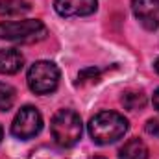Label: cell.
Here are the masks:
<instances>
[{
	"label": "cell",
	"instance_id": "obj_6",
	"mask_svg": "<svg viewBox=\"0 0 159 159\" xmlns=\"http://www.w3.org/2000/svg\"><path fill=\"white\" fill-rule=\"evenodd\" d=\"M131 11L146 30L159 28V0H131Z\"/></svg>",
	"mask_w": 159,
	"mask_h": 159
},
{
	"label": "cell",
	"instance_id": "obj_12",
	"mask_svg": "<svg viewBox=\"0 0 159 159\" xmlns=\"http://www.w3.org/2000/svg\"><path fill=\"white\" fill-rule=\"evenodd\" d=\"M15 104V89L7 83H0V111L11 109Z\"/></svg>",
	"mask_w": 159,
	"mask_h": 159
},
{
	"label": "cell",
	"instance_id": "obj_17",
	"mask_svg": "<svg viewBox=\"0 0 159 159\" xmlns=\"http://www.w3.org/2000/svg\"><path fill=\"white\" fill-rule=\"evenodd\" d=\"M154 69H156V70H157V72H159V57H157V59H156V63H154Z\"/></svg>",
	"mask_w": 159,
	"mask_h": 159
},
{
	"label": "cell",
	"instance_id": "obj_11",
	"mask_svg": "<svg viewBox=\"0 0 159 159\" xmlns=\"http://www.w3.org/2000/svg\"><path fill=\"white\" fill-rule=\"evenodd\" d=\"M122 104H124L126 109L137 111V109H143V107H144L146 96H144L141 91H128V93H124V96H122Z\"/></svg>",
	"mask_w": 159,
	"mask_h": 159
},
{
	"label": "cell",
	"instance_id": "obj_15",
	"mask_svg": "<svg viewBox=\"0 0 159 159\" xmlns=\"http://www.w3.org/2000/svg\"><path fill=\"white\" fill-rule=\"evenodd\" d=\"M144 129H146L148 135H152V137L159 139V119H150L148 122H146Z\"/></svg>",
	"mask_w": 159,
	"mask_h": 159
},
{
	"label": "cell",
	"instance_id": "obj_9",
	"mask_svg": "<svg viewBox=\"0 0 159 159\" xmlns=\"http://www.w3.org/2000/svg\"><path fill=\"white\" fill-rule=\"evenodd\" d=\"M119 157L120 159H148V148H146V144L141 139L133 137L128 143H124V146L119 152Z\"/></svg>",
	"mask_w": 159,
	"mask_h": 159
},
{
	"label": "cell",
	"instance_id": "obj_2",
	"mask_svg": "<svg viewBox=\"0 0 159 159\" xmlns=\"http://www.w3.org/2000/svg\"><path fill=\"white\" fill-rule=\"evenodd\" d=\"M50 133L54 137V143L61 148H70L81 139L83 126L81 119L72 109H59L50 122Z\"/></svg>",
	"mask_w": 159,
	"mask_h": 159
},
{
	"label": "cell",
	"instance_id": "obj_10",
	"mask_svg": "<svg viewBox=\"0 0 159 159\" xmlns=\"http://www.w3.org/2000/svg\"><path fill=\"white\" fill-rule=\"evenodd\" d=\"M30 11V4L26 0H0V15L2 17H19Z\"/></svg>",
	"mask_w": 159,
	"mask_h": 159
},
{
	"label": "cell",
	"instance_id": "obj_14",
	"mask_svg": "<svg viewBox=\"0 0 159 159\" xmlns=\"http://www.w3.org/2000/svg\"><path fill=\"white\" fill-rule=\"evenodd\" d=\"M100 78V70L94 69V67H89V69H83L78 74V83H85V81H98Z\"/></svg>",
	"mask_w": 159,
	"mask_h": 159
},
{
	"label": "cell",
	"instance_id": "obj_8",
	"mask_svg": "<svg viewBox=\"0 0 159 159\" xmlns=\"http://www.w3.org/2000/svg\"><path fill=\"white\" fill-rule=\"evenodd\" d=\"M24 67V56L17 48L0 50V74H17Z\"/></svg>",
	"mask_w": 159,
	"mask_h": 159
},
{
	"label": "cell",
	"instance_id": "obj_7",
	"mask_svg": "<svg viewBox=\"0 0 159 159\" xmlns=\"http://www.w3.org/2000/svg\"><path fill=\"white\" fill-rule=\"evenodd\" d=\"M54 7L61 17H87L98 7V0H54Z\"/></svg>",
	"mask_w": 159,
	"mask_h": 159
},
{
	"label": "cell",
	"instance_id": "obj_13",
	"mask_svg": "<svg viewBox=\"0 0 159 159\" xmlns=\"http://www.w3.org/2000/svg\"><path fill=\"white\" fill-rule=\"evenodd\" d=\"M28 159H67V157L59 150H56L52 146H39L30 154Z\"/></svg>",
	"mask_w": 159,
	"mask_h": 159
},
{
	"label": "cell",
	"instance_id": "obj_19",
	"mask_svg": "<svg viewBox=\"0 0 159 159\" xmlns=\"http://www.w3.org/2000/svg\"><path fill=\"white\" fill-rule=\"evenodd\" d=\"M2 137H4V131H2V126H0V141H2Z\"/></svg>",
	"mask_w": 159,
	"mask_h": 159
},
{
	"label": "cell",
	"instance_id": "obj_18",
	"mask_svg": "<svg viewBox=\"0 0 159 159\" xmlns=\"http://www.w3.org/2000/svg\"><path fill=\"white\" fill-rule=\"evenodd\" d=\"M89 159H106V157H102V156H93V157H89Z\"/></svg>",
	"mask_w": 159,
	"mask_h": 159
},
{
	"label": "cell",
	"instance_id": "obj_4",
	"mask_svg": "<svg viewBox=\"0 0 159 159\" xmlns=\"http://www.w3.org/2000/svg\"><path fill=\"white\" fill-rule=\"evenodd\" d=\"M59 69L52 61H35L28 70V87L35 94H50L59 85Z\"/></svg>",
	"mask_w": 159,
	"mask_h": 159
},
{
	"label": "cell",
	"instance_id": "obj_3",
	"mask_svg": "<svg viewBox=\"0 0 159 159\" xmlns=\"http://www.w3.org/2000/svg\"><path fill=\"white\" fill-rule=\"evenodd\" d=\"M48 35L46 26L37 19L0 22V39L11 43H37Z\"/></svg>",
	"mask_w": 159,
	"mask_h": 159
},
{
	"label": "cell",
	"instance_id": "obj_1",
	"mask_svg": "<svg viewBox=\"0 0 159 159\" xmlns=\"http://www.w3.org/2000/svg\"><path fill=\"white\" fill-rule=\"evenodd\" d=\"M128 120L117 111H100L89 120V135L96 144H111L124 137Z\"/></svg>",
	"mask_w": 159,
	"mask_h": 159
},
{
	"label": "cell",
	"instance_id": "obj_16",
	"mask_svg": "<svg viewBox=\"0 0 159 159\" xmlns=\"http://www.w3.org/2000/svg\"><path fill=\"white\" fill-rule=\"evenodd\" d=\"M152 102H154V107L159 111V89L154 93V96H152Z\"/></svg>",
	"mask_w": 159,
	"mask_h": 159
},
{
	"label": "cell",
	"instance_id": "obj_5",
	"mask_svg": "<svg viewBox=\"0 0 159 159\" xmlns=\"http://www.w3.org/2000/svg\"><path fill=\"white\" fill-rule=\"evenodd\" d=\"M43 129V117L34 106H24L11 122V133L20 141H30Z\"/></svg>",
	"mask_w": 159,
	"mask_h": 159
}]
</instances>
